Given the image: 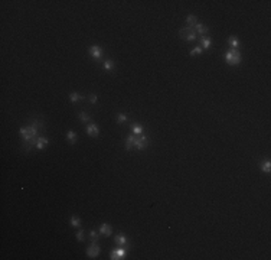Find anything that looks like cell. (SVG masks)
Masks as SVG:
<instances>
[{
    "label": "cell",
    "mask_w": 271,
    "mask_h": 260,
    "mask_svg": "<svg viewBox=\"0 0 271 260\" xmlns=\"http://www.w3.org/2000/svg\"><path fill=\"white\" fill-rule=\"evenodd\" d=\"M261 171L270 174V171H271V163H270V161H265V162L261 163Z\"/></svg>",
    "instance_id": "2e32d148"
},
{
    "label": "cell",
    "mask_w": 271,
    "mask_h": 260,
    "mask_svg": "<svg viewBox=\"0 0 271 260\" xmlns=\"http://www.w3.org/2000/svg\"><path fill=\"white\" fill-rule=\"evenodd\" d=\"M225 59H226V62H228L229 65H238V64L241 62L242 56H241V54H239L236 49H231V51H228V52L225 54Z\"/></svg>",
    "instance_id": "7a4b0ae2"
},
{
    "label": "cell",
    "mask_w": 271,
    "mask_h": 260,
    "mask_svg": "<svg viewBox=\"0 0 271 260\" xmlns=\"http://www.w3.org/2000/svg\"><path fill=\"white\" fill-rule=\"evenodd\" d=\"M89 54L92 55L94 59H100V58L102 56V49H101L98 45H92V46L89 48Z\"/></svg>",
    "instance_id": "8992f818"
},
{
    "label": "cell",
    "mask_w": 271,
    "mask_h": 260,
    "mask_svg": "<svg viewBox=\"0 0 271 260\" xmlns=\"http://www.w3.org/2000/svg\"><path fill=\"white\" fill-rule=\"evenodd\" d=\"M69 98H71L72 103H77V101L82 100V95H79L78 93H71V94H69Z\"/></svg>",
    "instance_id": "ac0fdd59"
},
{
    "label": "cell",
    "mask_w": 271,
    "mask_h": 260,
    "mask_svg": "<svg viewBox=\"0 0 271 260\" xmlns=\"http://www.w3.org/2000/svg\"><path fill=\"white\" fill-rule=\"evenodd\" d=\"M188 23H189V26L192 28V25H196L198 22H196V18L193 16V15H189L188 16Z\"/></svg>",
    "instance_id": "7402d4cb"
},
{
    "label": "cell",
    "mask_w": 271,
    "mask_h": 260,
    "mask_svg": "<svg viewBox=\"0 0 271 260\" xmlns=\"http://www.w3.org/2000/svg\"><path fill=\"white\" fill-rule=\"evenodd\" d=\"M79 118H81L82 121H88L91 117H89V114H87L85 111H82V113H79Z\"/></svg>",
    "instance_id": "cb8c5ba5"
},
{
    "label": "cell",
    "mask_w": 271,
    "mask_h": 260,
    "mask_svg": "<svg viewBox=\"0 0 271 260\" xmlns=\"http://www.w3.org/2000/svg\"><path fill=\"white\" fill-rule=\"evenodd\" d=\"M89 237H91V240H92V243H98V233L97 231H91L89 233Z\"/></svg>",
    "instance_id": "603a6c76"
},
{
    "label": "cell",
    "mask_w": 271,
    "mask_h": 260,
    "mask_svg": "<svg viewBox=\"0 0 271 260\" xmlns=\"http://www.w3.org/2000/svg\"><path fill=\"white\" fill-rule=\"evenodd\" d=\"M134 140H136V136H133V135L125 139V149L127 150H131V148L134 146Z\"/></svg>",
    "instance_id": "7c38bea8"
},
{
    "label": "cell",
    "mask_w": 271,
    "mask_h": 260,
    "mask_svg": "<svg viewBox=\"0 0 271 260\" xmlns=\"http://www.w3.org/2000/svg\"><path fill=\"white\" fill-rule=\"evenodd\" d=\"M202 52V48L201 46H196V48H193L192 51H190V55H198V54H201Z\"/></svg>",
    "instance_id": "d4e9b609"
},
{
    "label": "cell",
    "mask_w": 271,
    "mask_h": 260,
    "mask_svg": "<svg viewBox=\"0 0 271 260\" xmlns=\"http://www.w3.org/2000/svg\"><path fill=\"white\" fill-rule=\"evenodd\" d=\"M87 254L91 257V259H95L98 254H100V246L97 243H92L88 248H87Z\"/></svg>",
    "instance_id": "5b68a950"
},
{
    "label": "cell",
    "mask_w": 271,
    "mask_h": 260,
    "mask_svg": "<svg viewBox=\"0 0 271 260\" xmlns=\"http://www.w3.org/2000/svg\"><path fill=\"white\" fill-rule=\"evenodd\" d=\"M134 146L137 148L139 150H142V149L147 148V146H149V137H147V136H144V135L137 136V137H136V140H134Z\"/></svg>",
    "instance_id": "277c9868"
},
{
    "label": "cell",
    "mask_w": 271,
    "mask_h": 260,
    "mask_svg": "<svg viewBox=\"0 0 271 260\" xmlns=\"http://www.w3.org/2000/svg\"><path fill=\"white\" fill-rule=\"evenodd\" d=\"M201 44H202V48L203 49H208L209 46H211V41H209V38H202V41H201Z\"/></svg>",
    "instance_id": "44dd1931"
},
{
    "label": "cell",
    "mask_w": 271,
    "mask_h": 260,
    "mask_svg": "<svg viewBox=\"0 0 271 260\" xmlns=\"http://www.w3.org/2000/svg\"><path fill=\"white\" fill-rule=\"evenodd\" d=\"M180 36L185 39V41H189V42H192V41H195L196 39V32L193 31V28H190V26H186V28H183V29H180Z\"/></svg>",
    "instance_id": "3957f363"
},
{
    "label": "cell",
    "mask_w": 271,
    "mask_h": 260,
    "mask_svg": "<svg viewBox=\"0 0 271 260\" xmlns=\"http://www.w3.org/2000/svg\"><path fill=\"white\" fill-rule=\"evenodd\" d=\"M104 68H105L107 71H111V69H114V62H112L111 59H107V61H104Z\"/></svg>",
    "instance_id": "d6986e66"
},
{
    "label": "cell",
    "mask_w": 271,
    "mask_h": 260,
    "mask_svg": "<svg viewBox=\"0 0 271 260\" xmlns=\"http://www.w3.org/2000/svg\"><path fill=\"white\" fill-rule=\"evenodd\" d=\"M131 130H133V133L136 135V136H140V135H143V127L140 126V124H131Z\"/></svg>",
    "instance_id": "8fae6325"
},
{
    "label": "cell",
    "mask_w": 271,
    "mask_h": 260,
    "mask_svg": "<svg viewBox=\"0 0 271 260\" xmlns=\"http://www.w3.org/2000/svg\"><path fill=\"white\" fill-rule=\"evenodd\" d=\"M228 42H229V45L232 46V49H236V48L239 46V41H238L235 36H231V38L228 39Z\"/></svg>",
    "instance_id": "9a60e30c"
},
{
    "label": "cell",
    "mask_w": 271,
    "mask_h": 260,
    "mask_svg": "<svg viewBox=\"0 0 271 260\" xmlns=\"http://www.w3.org/2000/svg\"><path fill=\"white\" fill-rule=\"evenodd\" d=\"M115 244L117 246H128V241H127V237L124 234H118L115 238H114Z\"/></svg>",
    "instance_id": "9c48e42d"
},
{
    "label": "cell",
    "mask_w": 271,
    "mask_h": 260,
    "mask_svg": "<svg viewBox=\"0 0 271 260\" xmlns=\"http://www.w3.org/2000/svg\"><path fill=\"white\" fill-rule=\"evenodd\" d=\"M125 120H127V116H125V114H123V113L118 114V117H117V121H118V123H124Z\"/></svg>",
    "instance_id": "484cf974"
},
{
    "label": "cell",
    "mask_w": 271,
    "mask_h": 260,
    "mask_svg": "<svg viewBox=\"0 0 271 260\" xmlns=\"http://www.w3.org/2000/svg\"><path fill=\"white\" fill-rule=\"evenodd\" d=\"M46 146H48V139H46V137H39L38 142H36V148H38L39 150H42V149H45Z\"/></svg>",
    "instance_id": "30bf717a"
},
{
    "label": "cell",
    "mask_w": 271,
    "mask_h": 260,
    "mask_svg": "<svg viewBox=\"0 0 271 260\" xmlns=\"http://www.w3.org/2000/svg\"><path fill=\"white\" fill-rule=\"evenodd\" d=\"M195 28H196V31H198L201 35H203V36L208 33V28H206L205 25H202V23H196V25H195Z\"/></svg>",
    "instance_id": "4fadbf2b"
},
{
    "label": "cell",
    "mask_w": 271,
    "mask_h": 260,
    "mask_svg": "<svg viewBox=\"0 0 271 260\" xmlns=\"http://www.w3.org/2000/svg\"><path fill=\"white\" fill-rule=\"evenodd\" d=\"M77 240H78V241H82V240H84V231H82V230H79V231L77 233Z\"/></svg>",
    "instance_id": "4316f807"
},
{
    "label": "cell",
    "mask_w": 271,
    "mask_h": 260,
    "mask_svg": "<svg viewBox=\"0 0 271 260\" xmlns=\"http://www.w3.org/2000/svg\"><path fill=\"white\" fill-rule=\"evenodd\" d=\"M45 126V121L42 117H38V118H33L30 121L29 126L26 127H22L20 129V136L23 137V150L26 153H29L32 150L33 146H36V142H38V132L39 129H42Z\"/></svg>",
    "instance_id": "6da1fadb"
},
{
    "label": "cell",
    "mask_w": 271,
    "mask_h": 260,
    "mask_svg": "<svg viewBox=\"0 0 271 260\" xmlns=\"http://www.w3.org/2000/svg\"><path fill=\"white\" fill-rule=\"evenodd\" d=\"M98 127L95 126V124H88L87 126V135L88 136H92V137H97L98 136Z\"/></svg>",
    "instance_id": "52a82bcc"
},
{
    "label": "cell",
    "mask_w": 271,
    "mask_h": 260,
    "mask_svg": "<svg viewBox=\"0 0 271 260\" xmlns=\"http://www.w3.org/2000/svg\"><path fill=\"white\" fill-rule=\"evenodd\" d=\"M89 101H91V103H97V95H95V94H91V95H89Z\"/></svg>",
    "instance_id": "f1b7e54d"
},
{
    "label": "cell",
    "mask_w": 271,
    "mask_h": 260,
    "mask_svg": "<svg viewBox=\"0 0 271 260\" xmlns=\"http://www.w3.org/2000/svg\"><path fill=\"white\" fill-rule=\"evenodd\" d=\"M66 137H68V140H69L71 145H74V143L77 142V135H75L74 130H69V132L66 133Z\"/></svg>",
    "instance_id": "5bb4252c"
},
{
    "label": "cell",
    "mask_w": 271,
    "mask_h": 260,
    "mask_svg": "<svg viewBox=\"0 0 271 260\" xmlns=\"http://www.w3.org/2000/svg\"><path fill=\"white\" fill-rule=\"evenodd\" d=\"M115 251H117L118 259H124V257L127 256V250H125V247H124V246H123V247H120V248H117Z\"/></svg>",
    "instance_id": "e0dca14e"
},
{
    "label": "cell",
    "mask_w": 271,
    "mask_h": 260,
    "mask_svg": "<svg viewBox=\"0 0 271 260\" xmlns=\"http://www.w3.org/2000/svg\"><path fill=\"white\" fill-rule=\"evenodd\" d=\"M71 225H74V227H79V225H81V220H79V217H77V215L71 217Z\"/></svg>",
    "instance_id": "ffe728a7"
},
{
    "label": "cell",
    "mask_w": 271,
    "mask_h": 260,
    "mask_svg": "<svg viewBox=\"0 0 271 260\" xmlns=\"http://www.w3.org/2000/svg\"><path fill=\"white\" fill-rule=\"evenodd\" d=\"M100 234H102V235H105V237H110V235L112 234V228H111L108 224H101V227H100Z\"/></svg>",
    "instance_id": "ba28073f"
},
{
    "label": "cell",
    "mask_w": 271,
    "mask_h": 260,
    "mask_svg": "<svg viewBox=\"0 0 271 260\" xmlns=\"http://www.w3.org/2000/svg\"><path fill=\"white\" fill-rule=\"evenodd\" d=\"M110 259H111V260H118V256H117V251H115V250H111Z\"/></svg>",
    "instance_id": "83f0119b"
}]
</instances>
